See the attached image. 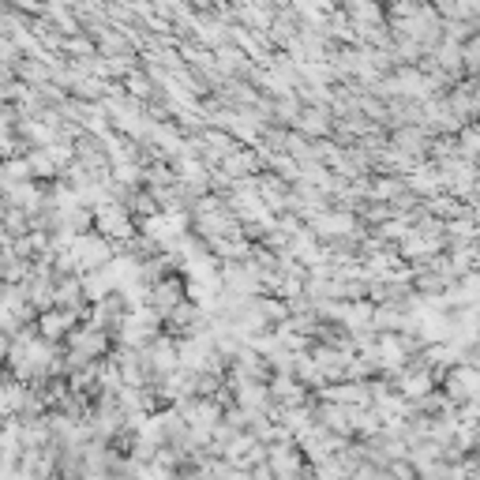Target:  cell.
<instances>
[{"label":"cell","instance_id":"obj_1","mask_svg":"<svg viewBox=\"0 0 480 480\" xmlns=\"http://www.w3.org/2000/svg\"><path fill=\"white\" fill-rule=\"evenodd\" d=\"M19 406H23V390H19V387H4V390H0V413H12Z\"/></svg>","mask_w":480,"mask_h":480}]
</instances>
